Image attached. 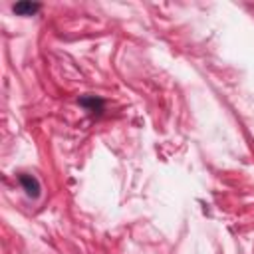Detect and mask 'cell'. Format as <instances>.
I'll use <instances>...</instances> for the list:
<instances>
[{"instance_id":"cell-1","label":"cell","mask_w":254,"mask_h":254,"mask_svg":"<svg viewBox=\"0 0 254 254\" xmlns=\"http://www.w3.org/2000/svg\"><path fill=\"white\" fill-rule=\"evenodd\" d=\"M18 181H20V185H22V189L26 190L28 196H32V198H38V196H40L42 187H40V183H38V179H36L34 175H20Z\"/></svg>"},{"instance_id":"cell-2","label":"cell","mask_w":254,"mask_h":254,"mask_svg":"<svg viewBox=\"0 0 254 254\" xmlns=\"http://www.w3.org/2000/svg\"><path fill=\"white\" fill-rule=\"evenodd\" d=\"M79 105L85 107L89 113H101V109H103V99H99V97H95V95H85V97L79 99Z\"/></svg>"},{"instance_id":"cell-3","label":"cell","mask_w":254,"mask_h":254,"mask_svg":"<svg viewBox=\"0 0 254 254\" xmlns=\"http://www.w3.org/2000/svg\"><path fill=\"white\" fill-rule=\"evenodd\" d=\"M12 10L18 16H32V14H36L40 10V4H36V2H18V4L12 6Z\"/></svg>"}]
</instances>
